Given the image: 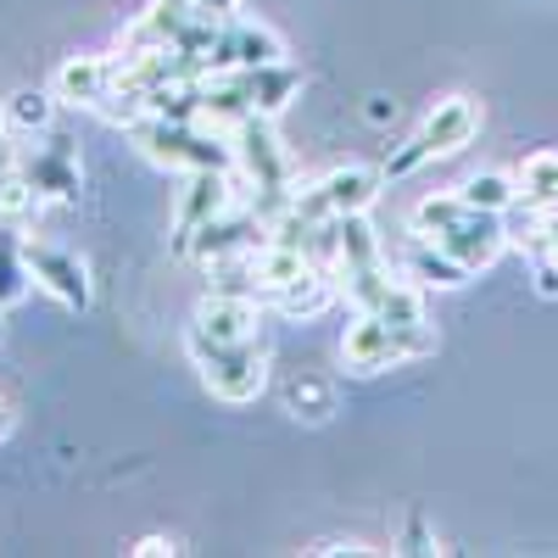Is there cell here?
Returning a JSON list of instances; mask_svg holds the SVG:
<instances>
[{
    "label": "cell",
    "instance_id": "4fadbf2b",
    "mask_svg": "<svg viewBox=\"0 0 558 558\" xmlns=\"http://www.w3.org/2000/svg\"><path fill=\"white\" fill-rule=\"evenodd\" d=\"M235 84H241V96L252 107V118H279L296 96H302V73L291 62H268V68H235Z\"/></svg>",
    "mask_w": 558,
    "mask_h": 558
},
{
    "label": "cell",
    "instance_id": "5b68a950",
    "mask_svg": "<svg viewBox=\"0 0 558 558\" xmlns=\"http://www.w3.org/2000/svg\"><path fill=\"white\" fill-rule=\"evenodd\" d=\"M341 291H347L352 313H380L386 324H425V291L408 274H391V263L347 274Z\"/></svg>",
    "mask_w": 558,
    "mask_h": 558
},
{
    "label": "cell",
    "instance_id": "7a4b0ae2",
    "mask_svg": "<svg viewBox=\"0 0 558 558\" xmlns=\"http://www.w3.org/2000/svg\"><path fill=\"white\" fill-rule=\"evenodd\" d=\"M425 352H436L430 324H386L380 313H352L347 336H341V363L352 375H380V368L413 363Z\"/></svg>",
    "mask_w": 558,
    "mask_h": 558
},
{
    "label": "cell",
    "instance_id": "9c48e42d",
    "mask_svg": "<svg viewBox=\"0 0 558 558\" xmlns=\"http://www.w3.org/2000/svg\"><path fill=\"white\" fill-rule=\"evenodd\" d=\"M475 134H481V107L470 96H447L430 107V118L418 123V134L408 140V151L418 162H430V157H458L463 146H475Z\"/></svg>",
    "mask_w": 558,
    "mask_h": 558
},
{
    "label": "cell",
    "instance_id": "3957f363",
    "mask_svg": "<svg viewBox=\"0 0 558 558\" xmlns=\"http://www.w3.org/2000/svg\"><path fill=\"white\" fill-rule=\"evenodd\" d=\"M184 352L202 368V386L218 402H257L268 391V341H235L218 347L196 330H184Z\"/></svg>",
    "mask_w": 558,
    "mask_h": 558
},
{
    "label": "cell",
    "instance_id": "52a82bcc",
    "mask_svg": "<svg viewBox=\"0 0 558 558\" xmlns=\"http://www.w3.org/2000/svg\"><path fill=\"white\" fill-rule=\"evenodd\" d=\"M436 246H441L447 257H458L470 274H481V268H492V263L502 257V246H508V218H502V213H481V207L463 202V213L436 235Z\"/></svg>",
    "mask_w": 558,
    "mask_h": 558
},
{
    "label": "cell",
    "instance_id": "9a60e30c",
    "mask_svg": "<svg viewBox=\"0 0 558 558\" xmlns=\"http://www.w3.org/2000/svg\"><path fill=\"white\" fill-rule=\"evenodd\" d=\"M336 302V279L330 274H324L318 263L307 268V274H296L291 279V286H279L263 307H274V313H286V318H318L324 307H330Z\"/></svg>",
    "mask_w": 558,
    "mask_h": 558
},
{
    "label": "cell",
    "instance_id": "ffe728a7",
    "mask_svg": "<svg viewBox=\"0 0 558 558\" xmlns=\"http://www.w3.org/2000/svg\"><path fill=\"white\" fill-rule=\"evenodd\" d=\"M458 196L470 207H481V213H508L520 202V179L514 173H475V179H463Z\"/></svg>",
    "mask_w": 558,
    "mask_h": 558
},
{
    "label": "cell",
    "instance_id": "8992f818",
    "mask_svg": "<svg viewBox=\"0 0 558 558\" xmlns=\"http://www.w3.org/2000/svg\"><path fill=\"white\" fill-rule=\"evenodd\" d=\"M235 202H241L235 173H184V191H179V207H173V252L184 257L196 241V229L213 223L218 213H229Z\"/></svg>",
    "mask_w": 558,
    "mask_h": 558
},
{
    "label": "cell",
    "instance_id": "2e32d148",
    "mask_svg": "<svg viewBox=\"0 0 558 558\" xmlns=\"http://www.w3.org/2000/svg\"><path fill=\"white\" fill-rule=\"evenodd\" d=\"M0 123H7V134H51L57 123V89H12L7 101H0Z\"/></svg>",
    "mask_w": 558,
    "mask_h": 558
},
{
    "label": "cell",
    "instance_id": "277c9868",
    "mask_svg": "<svg viewBox=\"0 0 558 558\" xmlns=\"http://www.w3.org/2000/svg\"><path fill=\"white\" fill-rule=\"evenodd\" d=\"M380 184H386V173L380 168H330L324 179H313V184H296V196H291V207L302 213V218H313V223H330V218H352V213H368L380 202Z\"/></svg>",
    "mask_w": 558,
    "mask_h": 558
},
{
    "label": "cell",
    "instance_id": "d4e9b609",
    "mask_svg": "<svg viewBox=\"0 0 558 558\" xmlns=\"http://www.w3.org/2000/svg\"><path fill=\"white\" fill-rule=\"evenodd\" d=\"M7 430H12V408L0 402V441H7Z\"/></svg>",
    "mask_w": 558,
    "mask_h": 558
},
{
    "label": "cell",
    "instance_id": "44dd1931",
    "mask_svg": "<svg viewBox=\"0 0 558 558\" xmlns=\"http://www.w3.org/2000/svg\"><path fill=\"white\" fill-rule=\"evenodd\" d=\"M458 213H463V196H458V191H452V196H425V202L413 207V235H418V241H436Z\"/></svg>",
    "mask_w": 558,
    "mask_h": 558
},
{
    "label": "cell",
    "instance_id": "7402d4cb",
    "mask_svg": "<svg viewBox=\"0 0 558 558\" xmlns=\"http://www.w3.org/2000/svg\"><path fill=\"white\" fill-rule=\"evenodd\" d=\"M536 263V296H558V257H531Z\"/></svg>",
    "mask_w": 558,
    "mask_h": 558
},
{
    "label": "cell",
    "instance_id": "cb8c5ba5",
    "mask_svg": "<svg viewBox=\"0 0 558 558\" xmlns=\"http://www.w3.org/2000/svg\"><path fill=\"white\" fill-rule=\"evenodd\" d=\"M134 553H140V558H157V553H173V542H162V536H146V542H140Z\"/></svg>",
    "mask_w": 558,
    "mask_h": 558
},
{
    "label": "cell",
    "instance_id": "5bb4252c",
    "mask_svg": "<svg viewBox=\"0 0 558 558\" xmlns=\"http://www.w3.org/2000/svg\"><path fill=\"white\" fill-rule=\"evenodd\" d=\"M112 84H118V57H68V62L57 68V78H51L57 101L89 107V112H96V101L107 96Z\"/></svg>",
    "mask_w": 558,
    "mask_h": 558
},
{
    "label": "cell",
    "instance_id": "ba28073f",
    "mask_svg": "<svg viewBox=\"0 0 558 558\" xmlns=\"http://www.w3.org/2000/svg\"><path fill=\"white\" fill-rule=\"evenodd\" d=\"M257 246H268V223L246 202H235L229 213H218L213 223L196 229V241H191L184 257H196L202 268H213V263H229V257H252Z\"/></svg>",
    "mask_w": 558,
    "mask_h": 558
},
{
    "label": "cell",
    "instance_id": "8fae6325",
    "mask_svg": "<svg viewBox=\"0 0 558 558\" xmlns=\"http://www.w3.org/2000/svg\"><path fill=\"white\" fill-rule=\"evenodd\" d=\"M23 257H28V274H34V286L39 291H51L62 307L84 313L89 302H96V286H89V268L62 252V246H45V241H23Z\"/></svg>",
    "mask_w": 558,
    "mask_h": 558
},
{
    "label": "cell",
    "instance_id": "603a6c76",
    "mask_svg": "<svg viewBox=\"0 0 558 558\" xmlns=\"http://www.w3.org/2000/svg\"><path fill=\"white\" fill-rule=\"evenodd\" d=\"M235 7H241V0H202L207 17H235Z\"/></svg>",
    "mask_w": 558,
    "mask_h": 558
},
{
    "label": "cell",
    "instance_id": "6da1fadb",
    "mask_svg": "<svg viewBox=\"0 0 558 558\" xmlns=\"http://www.w3.org/2000/svg\"><path fill=\"white\" fill-rule=\"evenodd\" d=\"M134 146L146 162L168 168V173H235V140L213 123H173V118H140Z\"/></svg>",
    "mask_w": 558,
    "mask_h": 558
},
{
    "label": "cell",
    "instance_id": "d6986e66",
    "mask_svg": "<svg viewBox=\"0 0 558 558\" xmlns=\"http://www.w3.org/2000/svg\"><path fill=\"white\" fill-rule=\"evenodd\" d=\"M28 257L17 241V223H0V307H17L28 296Z\"/></svg>",
    "mask_w": 558,
    "mask_h": 558
},
{
    "label": "cell",
    "instance_id": "30bf717a",
    "mask_svg": "<svg viewBox=\"0 0 558 558\" xmlns=\"http://www.w3.org/2000/svg\"><path fill=\"white\" fill-rule=\"evenodd\" d=\"M191 330L218 341V347H235V341H263V302L257 296H235V291H207L196 302Z\"/></svg>",
    "mask_w": 558,
    "mask_h": 558
},
{
    "label": "cell",
    "instance_id": "7c38bea8",
    "mask_svg": "<svg viewBox=\"0 0 558 558\" xmlns=\"http://www.w3.org/2000/svg\"><path fill=\"white\" fill-rule=\"evenodd\" d=\"M17 168H23V179L34 184L39 202H73L78 184H84L73 146H68V140H57V134H39V146L17 151Z\"/></svg>",
    "mask_w": 558,
    "mask_h": 558
},
{
    "label": "cell",
    "instance_id": "ac0fdd59",
    "mask_svg": "<svg viewBox=\"0 0 558 558\" xmlns=\"http://www.w3.org/2000/svg\"><path fill=\"white\" fill-rule=\"evenodd\" d=\"M514 179H520V202L525 207L558 213V151H531Z\"/></svg>",
    "mask_w": 558,
    "mask_h": 558
},
{
    "label": "cell",
    "instance_id": "e0dca14e",
    "mask_svg": "<svg viewBox=\"0 0 558 558\" xmlns=\"http://www.w3.org/2000/svg\"><path fill=\"white\" fill-rule=\"evenodd\" d=\"M413 286H436V291H458L463 279H470V268H463L458 257H447L436 241H408V268H402Z\"/></svg>",
    "mask_w": 558,
    "mask_h": 558
}]
</instances>
